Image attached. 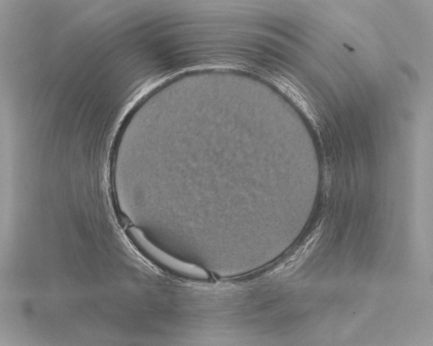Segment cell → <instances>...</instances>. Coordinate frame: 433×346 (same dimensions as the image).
Wrapping results in <instances>:
<instances>
[{
  "label": "cell",
  "instance_id": "cell-1",
  "mask_svg": "<svg viewBox=\"0 0 433 346\" xmlns=\"http://www.w3.org/2000/svg\"><path fill=\"white\" fill-rule=\"evenodd\" d=\"M128 234L142 253L167 273L194 280L209 279L210 275L203 268L194 264L178 260L160 250L151 244L138 229L129 228Z\"/></svg>",
  "mask_w": 433,
  "mask_h": 346
}]
</instances>
